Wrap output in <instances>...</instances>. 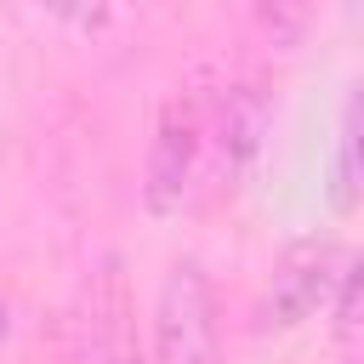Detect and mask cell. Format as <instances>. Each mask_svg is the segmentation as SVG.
Listing matches in <instances>:
<instances>
[{
    "instance_id": "1",
    "label": "cell",
    "mask_w": 364,
    "mask_h": 364,
    "mask_svg": "<svg viewBox=\"0 0 364 364\" xmlns=\"http://www.w3.org/2000/svg\"><path fill=\"white\" fill-rule=\"evenodd\" d=\"M159 364H216V296L199 262H176L154 296Z\"/></svg>"
},
{
    "instance_id": "2",
    "label": "cell",
    "mask_w": 364,
    "mask_h": 364,
    "mask_svg": "<svg viewBox=\"0 0 364 364\" xmlns=\"http://www.w3.org/2000/svg\"><path fill=\"white\" fill-rule=\"evenodd\" d=\"M347 262L353 256L336 239H307V245L284 250V262L273 267L267 296L256 307V324L262 330H296L313 313H324L330 296H336V284H341V273H347Z\"/></svg>"
},
{
    "instance_id": "3",
    "label": "cell",
    "mask_w": 364,
    "mask_h": 364,
    "mask_svg": "<svg viewBox=\"0 0 364 364\" xmlns=\"http://www.w3.org/2000/svg\"><path fill=\"white\" fill-rule=\"evenodd\" d=\"M199 154H205V119H199V102L176 97L165 102L159 114V131H154V148H148V182H142V199L154 216L176 210L199 176Z\"/></svg>"
},
{
    "instance_id": "4",
    "label": "cell",
    "mask_w": 364,
    "mask_h": 364,
    "mask_svg": "<svg viewBox=\"0 0 364 364\" xmlns=\"http://www.w3.org/2000/svg\"><path fill=\"white\" fill-rule=\"evenodd\" d=\"M250 11H256V28L279 51H296L318 23V0H250Z\"/></svg>"
},
{
    "instance_id": "5",
    "label": "cell",
    "mask_w": 364,
    "mask_h": 364,
    "mask_svg": "<svg viewBox=\"0 0 364 364\" xmlns=\"http://www.w3.org/2000/svg\"><path fill=\"white\" fill-rule=\"evenodd\" d=\"M358 199V97H347L341 108V131H336V188H330V205L336 210H353Z\"/></svg>"
},
{
    "instance_id": "6",
    "label": "cell",
    "mask_w": 364,
    "mask_h": 364,
    "mask_svg": "<svg viewBox=\"0 0 364 364\" xmlns=\"http://www.w3.org/2000/svg\"><path fill=\"white\" fill-rule=\"evenodd\" d=\"M262 125H267V114H262V97H256L250 85H239V91L228 97V108H222V142H228V148L245 159V154L256 148Z\"/></svg>"
},
{
    "instance_id": "7",
    "label": "cell",
    "mask_w": 364,
    "mask_h": 364,
    "mask_svg": "<svg viewBox=\"0 0 364 364\" xmlns=\"http://www.w3.org/2000/svg\"><path fill=\"white\" fill-rule=\"evenodd\" d=\"M40 11L46 17H57L63 28H74V34H102L108 28V17H114V6L108 0H40Z\"/></svg>"
},
{
    "instance_id": "8",
    "label": "cell",
    "mask_w": 364,
    "mask_h": 364,
    "mask_svg": "<svg viewBox=\"0 0 364 364\" xmlns=\"http://www.w3.org/2000/svg\"><path fill=\"white\" fill-rule=\"evenodd\" d=\"M330 301H336V336L347 341V336L358 330V267H353V262H347V273H341V284H336Z\"/></svg>"
},
{
    "instance_id": "9",
    "label": "cell",
    "mask_w": 364,
    "mask_h": 364,
    "mask_svg": "<svg viewBox=\"0 0 364 364\" xmlns=\"http://www.w3.org/2000/svg\"><path fill=\"white\" fill-rule=\"evenodd\" d=\"M6 341H11V301L0 296V347H6Z\"/></svg>"
},
{
    "instance_id": "10",
    "label": "cell",
    "mask_w": 364,
    "mask_h": 364,
    "mask_svg": "<svg viewBox=\"0 0 364 364\" xmlns=\"http://www.w3.org/2000/svg\"><path fill=\"white\" fill-rule=\"evenodd\" d=\"M108 364H125V358H108Z\"/></svg>"
}]
</instances>
